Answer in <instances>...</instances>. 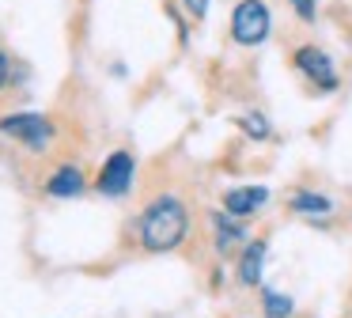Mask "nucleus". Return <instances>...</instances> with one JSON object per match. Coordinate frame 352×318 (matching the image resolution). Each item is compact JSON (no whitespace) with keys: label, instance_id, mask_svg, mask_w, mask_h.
<instances>
[{"label":"nucleus","instance_id":"nucleus-11","mask_svg":"<svg viewBox=\"0 0 352 318\" xmlns=\"http://www.w3.org/2000/svg\"><path fill=\"white\" fill-rule=\"evenodd\" d=\"M261 315L265 318H292L296 315V299L276 292V288H269V284H261Z\"/></svg>","mask_w":352,"mask_h":318},{"label":"nucleus","instance_id":"nucleus-1","mask_svg":"<svg viewBox=\"0 0 352 318\" xmlns=\"http://www.w3.org/2000/svg\"><path fill=\"white\" fill-rule=\"evenodd\" d=\"M190 239V209L178 193H155L137 216V242L148 254H170Z\"/></svg>","mask_w":352,"mask_h":318},{"label":"nucleus","instance_id":"nucleus-12","mask_svg":"<svg viewBox=\"0 0 352 318\" xmlns=\"http://www.w3.org/2000/svg\"><path fill=\"white\" fill-rule=\"evenodd\" d=\"M239 125H243V133H250L254 140H265L273 129H269V121H265V114L261 110H246L243 118H239Z\"/></svg>","mask_w":352,"mask_h":318},{"label":"nucleus","instance_id":"nucleus-13","mask_svg":"<svg viewBox=\"0 0 352 318\" xmlns=\"http://www.w3.org/2000/svg\"><path fill=\"white\" fill-rule=\"evenodd\" d=\"M292 8H296V15L303 23H314V0H288Z\"/></svg>","mask_w":352,"mask_h":318},{"label":"nucleus","instance_id":"nucleus-14","mask_svg":"<svg viewBox=\"0 0 352 318\" xmlns=\"http://www.w3.org/2000/svg\"><path fill=\"white\" fill-rule=\"evenodd\" d=\"M182 4H186V12H190L193 19H205L208 15V0H182Z\"/></svg>","mask_w":352,"mask_h":318},{"label":"nucleus","instance_id":"nucleus-2","mask_svg":"<svg viewBox=\"0 0 352 318\" xmlns=\"http://www.w3.org/2000/svg\"><path fill=\"white\" fill-rule=\"evenodd\" d=\"M269 34H273V12L265 0H239L231 12V42L254 50V45L269 42Z\"/></svg>","mask_w":352,"mask_h":318},{"label":"nucleus","instance_id":"nucleus-10","mask_svg":"<svg viewBox=\"0 0 352 318\" xmlns=\"http://www.w3.org/2000/svg\"><path fill=\"white\" fill-rule=\"evenodd\" d=\"M288 209L296 212V216H307V220H322L333 212V201H329L326 193H314V189H299V193H292Z\"/></svg>","mask_w":352,"mask_h":318},{"label":"nucleus","instance_id":"nucleus-8","mask_svg":"<svg viewBox=\"0 0 352 318\" xmlns=\"http://www.w3.org/2000/svg\"><path fill=\"white\" fill-rule=\"evenodd\" d=\"M84 189H87V178H84V171H80L76 163H61L46 178V193L50 197H61V201H72V197H80Z\"/></svg>","mask_w":352,"mask_h":318},{"label":"nucleus","instance_id":"nucleus-15","mask_svg":"<svg viewBox=\"0 0 352 318\" xmlns=\"http://www.w3.org/2000/svg\"><path fill=\"white\" fill-rule=\"evenodd\" d=\"M8 83H12V61H8V53L0 50V91L8 87Z\"/></svg>","mask_w":352,"mask_h":318},{"label":"nucleus","instance_id":"nucleus-6","mask_svg":"<svg viewBox=\"0 0 352 318\" xmlns=\"http://www.w3.org/2000/svg\"><path fill=\"white\" fill-rule=\"evenodd\" d=\"M265 201H269L265 186H235V189L223 193V212L235 216V220H243V216H254L258 209H265Z\"/></svg>","mask_w":352,"mask_h":318},{"label":"nucleus","instance_id":"nucleus-9","mask_svg":"<svg viewBox=\"0 0 352 318\" xmlns=\"http://www.w3.org/2000/svg\"><path fill=\"white\" fill-rule=\"evenodd\" d=\"M212 239H216V254L231 257V250L246 242V227H239L235 216H228V212H212Z\"/></svg>","mask_w":352,"mask_h":318},{"label":"nucleus","instance_id":"nucleus-4","mask_svg":"<svg viewBox=\"0 0 352 318\" xmlns=\"http://www.w3.org/2000/svg\"><path fill=\"white\" fill-rule=\"evenodd\" d=\"M292 65L322 91H337V83H341V76H337V68H333V57H329L322 45H299Z\"/></svg>","mask_w":352,"mask_h":318},{"label":"nucleus","instance_id":"nucleus-3","mask_svg":"<svg viewBox=\"0 0 352 318\" xmlns=\"http://www.w3.org/2000/svg\"><path fill=\"white\" fill-rule=\"evenodd\" d=\"M0 133L12 136L16 144H23L27 151H46L57 140V125L46 114H34V110H19V114L0 118Z\"/></svg>","mask_w":352,"mask_h":318},{"label":"nucleus","instance_id":"nucleus-5","mask_svg":"<svg viewBox=\"0 0 352 318\" xmlns=\"http://www.w3.org/2000/svg\"><path fill=\"white\" fill-rule=\"evenodd\" d=\"M133 174H137V159L129 151H110L107 163H102L99 178H95V189L102 197H125L133 186Z\"/></svg>","mask_w":352,"mask_h":318},{"label":"nucleus","instance_id":"nucleus-7","mask_svg":"<svg viewBox=\"0 0 352 318\" xmlns=\"http://www.w3.org/2000/svg\"><path fill=\"white\" fill-rule=\"evenodd\" d=\"M265 257H269V242L265 239H254L243 246V257H239L235 273H239V284L243 288H261V273H265Z\"/></svg>","mask_w":352,"mask_h":318}]
</instances>
